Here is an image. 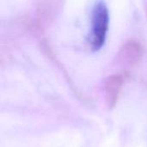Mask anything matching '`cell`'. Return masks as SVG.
Segmentation results:
<instances>
[{
  "instance_id": "1",
  "label": "cell",
  "mask_w": 147,
  "mask_h": 147,
  "mask_svg": "<svg viewBox=\"0 0 147 147\" xmlns=\"http://www.w3.org/2000/svg\"><path fill=\"white\" fill-rule=\"evenodd\" d=\"M109 25V13L103 0H96L91 10L89 43L93 52L101 50L106 42Z\"/></svg>"
}]
</instances>
